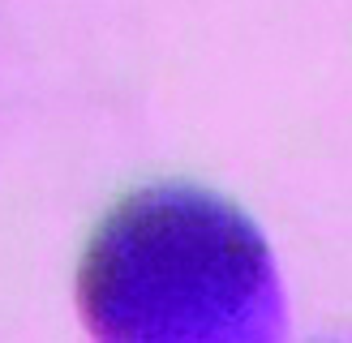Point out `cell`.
Wrapping results in <instances>:
<instances>
[{
	"instance_id": "1",
	"label": "cell",
	"mask_w": 352,
	"mask_h": 343,
	"mask_svg": "<svg viewBox=\"0 0 352 343\" xmlns=\"http://www.w3.org/2000/svg\"><path fill=\"white\" fill-rule=\"evenodd\" d=\"M271 305L267 240L202 189L129 193L95 228L78 266V309L99 339H241Z\"/></svg>"
}]
</instances>
